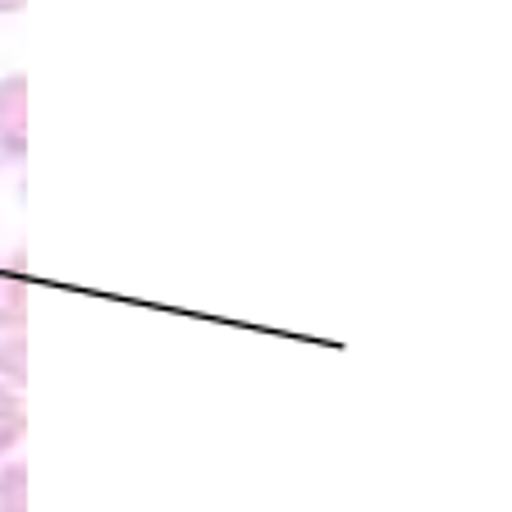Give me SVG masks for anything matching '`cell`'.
<instances>
[{
  "label": "cell",
  "instance_id": "6da1fadb",
  "mask_svg": "<svg viewBox=\"0 0 512 512\" xmlns=\"http://www.w3.org/2000/svg\"><path fill=\"white\" fill-rule=\"evenodd\" d=\"M28 156V74L0 78V160Z\"/></svg>",
  "mask_w": 512,
  "mask_h": 512
},
{
  "label": "cell",
  "instance_id": "277c9868",
  "mask_svg": "<svg viewBox=\"0 0 512 512\" xmlns=\"http://www.w3.org/2000/svg\"><path fill=\"white\" fill-rule=\"evenodd\" d=\"M0 512H28V462L0 458Z\"/></svg>",
  "mask_w": 512,
  "mask_h": 512
},
{
  "label": "cell",
  "instance_id": "8992f818",
  "mask_svg": "<svg viewBox=\"0 0 512 512\" xmlns=\"http://www.w3.org/2000/svg\"><path fill=\"white\" fill-rule=\"evenodd\" d=\"M28 0H0V14H19Z\"/></svg>",
  "mask_w": 512,
  "mask_h": 512
},
{
  "label": "cell",
  "instance_id": "5b68a950",
  "mask_svg": "<svg viewBox=\"0 0 512 512\" xmlns=\"http://www.w3.org/2000/svg\"><path fill=\"white\" fill-rule=\"evenodd\" d=\"M0 380L23 389V380H28V334H0Z\"/></svg>",
  "mask_w": 512,
  "mask_h": 512
},
{
  "label": "cell",
  "instance_id": "7a4b0ae2",
  "mask_svg": "<svg viewBox=\"0 0 512 512\" xmlns=\"http://www.w3.org/2000/svg\"><path fill=\"white\" fill-rule=\"evenodd\" d=\"M28 435V407H23V394L14 384L0 380V458H10L14 448Z\"/></svg>",
  "mask_w": 512,
  "mask_h": 512
},
{
  "label": "cell",
  "instance_id": "3957f363",
  "mask_svg": "<svg viewBox=\"0 0 512 512\" xmlns=\"http://www.w3.org/2000/svg\"><path fill=\"white\" fill-rule=\"evenodd\" d=\"M23 330H28V284H23V275L0 270V334H23Z\"/></svg>",
  "mask_w": 512,
  "mask_h": 512
}]
</instances>
